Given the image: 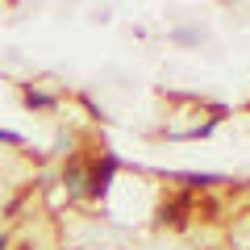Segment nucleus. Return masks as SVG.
Segmentation results:
<instances>
[{
  "instance_id": "0eeeda50",
  "label": "nucleus",
  "mask_w": 250,
  "mask_h": 250,
  "mask_svg": "<svg viewBox=\"0 0 250 250\" xmlns=\"http://www.w3.org/2000/svg\"><path fill=\"white\" fill-rule=\"evenodd\" d=\"M175 42H200V34H196V29H179Z\"/></svg>"
},
{
  "instance_id": "f03ea898",
  "label": "nucleus",
  "mask_w": 250,
  "mask_h": 250,
  "mask_svg": "<svg viewBox=\"0 0 250 250\" xmlns=\"http://www.w3.org/2000/svg\"><path fill=\"white\" fill-rule=\"evenodd\" d=\"M171 179H179V184L192 188V192H196V188H213V184H221V175H217V171H175Z\"/></svg>"
},
{
  "instance_id": "6e6552de",
  "label": "nucleus",
  "mask_w": 250,
  "mask_h": 250,
  "mask_svg": "<svg viewBox=\"0 0 250 250\" xmlns=\"http://www.w3.org/2000/svg\"><path fill=\"white\" fill-rule=\"evenodd\" d=\"M0 250H9V233H0Z\"/></svg>"
},
{
  "instance_id": "f257e3e1",
  "label": "nucleus",
  "mask_w": 250,
  "mask_h": 250,
  "mask_svg": "<svg viewBox=\"0 0 250 250\" xmlns=\"http://www.w3.org/2000/svg\"><path fill=\"white\" fill-rule=\"evenodd\" d=\"M117 171H121V159H117L113 150H100V159L88 167V188H83V192H88L92 200H104L108 188H113V175H117Z\"/></svg>"
},
{
  "instance_id": "39448f33",
  "label": "nucleus",
  "mask_w": 250,
  "mask_h": 250,
  "mask_svg": "<svg viewBox=\"0 0 250 250\" xmlns=\"http://www.w3.org/2000/svg\"><path fill=\"white\" fill-rule=\"evenodd\" d=\"M21 96H25L29 108H42V113H50V108H54V96H50V92H42V88H34V83H25Z\"/></svg>"
},
{
  "instance_id": "7ed1b4c3",
  "label": "nucleus",
  "mask_w": 250,
  "mask_h": 250,
  "mask_svg": "<svg viewBox=\"0 0 250 250\" xmlns=\"http://www.w3.org/2000/svg\"><path fill=\"white\" fill-rule=\"evenodd\" d=\"M62 188H67V192H83V188H88V167H83V163H71V167L62 171Z\"/></svg>"
},
{
  "instance_id": "20e7f679",
  "label": "nucleus",
  "mask_w": 250,
  "mask_h": 250,
  "mask_svg": "<svg viewBox=\"0 0 250 250\" xmlns=\"http://www.w3.org/2000/svg\"><path fill=\"white\" fill-rule=\"evenodd\" d=\"M188 196H175V200H167V205H163V221H171V225H184L188 221Z\"/></svg>"
},
{
  "instance_id": "423d86ee",
  "label": "nucleus",
  "mask_w": 250,
  "mask_h": 250,
  "mask_svg": "<svg viewBox=\"0 0 250 250\" xmlns=\"http://www.w3.org/2000/svg\"><path fill=\"white\" fill-rule=\"evenodd\" d=\"M0 142L4 146H25V138H21L17 129H0Z\"/></svg>"
}]
</instances>
